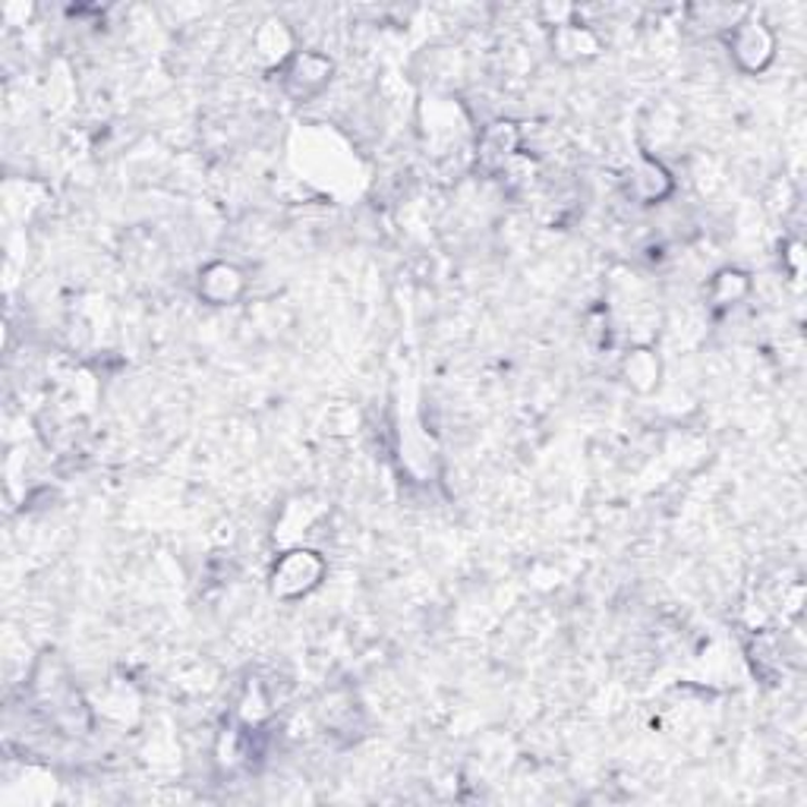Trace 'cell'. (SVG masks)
Listing matches in <instances>:
<instances>
[{
    "instance_id": "cell-1",
    "label": "cell",
    "mask_w": 807,
    "mask_h": 807,
    "mask_svg": "<svg viewBox=\"0 0 807 807\" xmlns=\"http://www.w3.org/2000/svg\"><path fill=\"white\" fill-rule=\"evenodd\" d=\"M323 575L325 562L313 550L285 552V555L275 562L272 590H275L281 600H297V596H306L313 587H319Z\"/></svg>"
},
{
    "instance_id": "cell-2",
    "label": "cell",
    "mask_w": 807,
    "mask_h": 807,
    "mask_svg": "<svg viewBox=\"0 0 807 807\" xmlns=\"http://www.w3.org/2000/svg\"><path fill=\"white\" fill-rule=\"evenodd\" d=\"M331 61L319 54V51H297L288 58V64H285V76H281V83H285V92L293 98V101H310V98H316L323 92L325 86L331 83Z\"/></svg>"
},
{
    "instance_id": "cell-3",
    "label": "cell",
    "mask_w": 807,
    "mask_h": 807,
    "mask_svg": "<svg viewBox=\"0 0 807 807\" xmlns=\"http://www.w3.org/2000/svg\"><path fill=\"white\" fill-rule=\"evenodd\" d=\"M726 41L732 48L735 64L742 66L744 73H760L764 66L773 61L776 38L764 23H754V20L735 23L729 29V35H726Z\"/></svg>"
},
{
    "instance_id": "cell-4",
    "label": "cell",
    "mask_w": 807,
    "mask_h": 807,
    "mask_svg": "<svg viewBox=\"0 0 807 807\" xmlns=\"http://www.w3.org/2000/svg\"><path fill=\"white\" fill-rule=\"evenodd\" d=\"M243 291H247V278L230 262H212L199 275V297L212 306H227V303L240 300Z\"/></svg>"
},
{
    "instance_id": "cell-5",
    "label": "cell",
    "mask_w": 807,
    "mask_h": 807,
    "mask_svg": "<svg viewBox=\"0 0 807 807\" xmlns=\"http://www.w3.org/2000/svg\"><path fill=\"white\" fill-rule=\"evenodd\" d=\"M552 51H555L565 64H575V61H587V58H596V54H600V38L590 33L587 26L558 23V26H555V35H552Z\"/></svg>"
},
{
    "instance_id": "cell-6",
    "label": "cell",
    "mask_w": 807,
    "mask_h": 807,
    "mask_svg": "<svg viewBox=\"0 0 807 807\" xmlns=\"http://www.w3.org/2000/svg\"><path fill=\"white\" fill-rule=\"evenodd\" d=\"M628 196H634L638 202H656V199H663V196L672 190V180H669V174L659 167L656 162H641L631 174H628Z\"/></svg>"
},
{
    "instance_id": "cell-7",
    "label": "cell",
    "mask_w": 807,
    "mask_h": 807,
    "mask_svg": "<svg viewBox=\"0 0 807 807\" xmlns=\"http://www.w3.org/2000/svg\"><path fill=\"white\" fill-rule=\"evenodd\" d=\"M517 152V129L515 124H492L486 127L483 139H480V162L495 171V167H505V162Z\"/></svg>"
},
{
    "instance_id": "cell-8",
    "label": "cell",
    "mask_w": 807,
    "mask_h": 807,
    "mask_svg": "<svg viewBox=\"0 0 807 807\" xmlns=\"http://www.w3.org/2000/svg\"><path fill=\"white\" fill-rule=\"evenodd\" d=\"M621 373H625V382L634 388V391H653V388L659 386V373H663V366H659V360L653 351H646V348H634V351H628V356L621 360Z\"/></svg>"
},
{
    "instance_id": "cell-9",
    "label": "cell",
    "mask_w": 807,
    "mask_h": 807,
    "mask_svg": "<svg viewBox=\"0 0 807 807\" xmlns=\"http://www.w3.org/2000/svg\"><path fill=\"white\" fill-rule=\"evenodd\" d=\"M713 303L716 306H729V303H739L744 293H747V278H744L742 272H719L716 278H713Z\"/></svg>"
}]
</instances>
